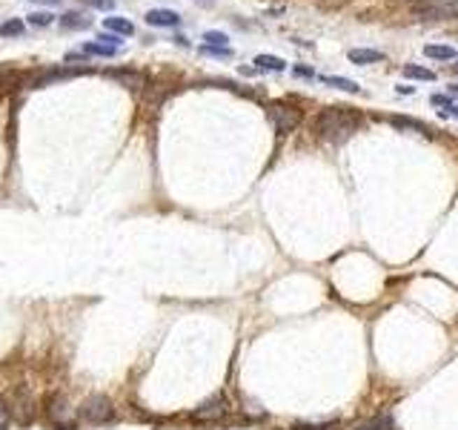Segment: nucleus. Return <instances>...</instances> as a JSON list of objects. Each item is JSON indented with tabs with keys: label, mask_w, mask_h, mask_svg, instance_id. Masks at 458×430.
Here are the masks:
<instances>
[{
	"label": "nucleus",
	"mask_w": 458,
	"mask_h": 430,
	"mask_svg": "<svg viewBox=\"0 0 458 430\" xmlns=\"http://www.w3.org/2000/svg\"><path fill=\"white\" fill-rule=\"evenodd\" d=\"M80 4H86V6H92V9H101V12L115 9V0H80Z\"/></svg>",
	"instance_id": "22"
},
{
	"label": "nucleus",
	"mask_w": 458,
	"mask_h": 430,
	"mask_svg": "<svg viewBox=\"0 0 458 430\" xmlns=\"http://www.w3.org/2000/svg\"><path fill=\"white\" fill-rule=\"evenodd\" d=\"M203 55H212V57H232V49L229 46H201Z\"/></svg>",
	"instance_id": "21"
},
{
	"label": "nucleus",
	"mask_w": 458,
	"mask_h": 430,
	"mask_svg": "<svg viewBox=\"0 0 458 430\" xmlns=\"http://www.w3.org/2000/svg\"><path fill=\"white\" fill-rule=\"evenodd\" d=\"M89 26V18L80 15V12H66L60 15V29H86Z\"/></svg>",
	"instance_id": "11"
},
{
	"label": "nucleus",
	"mask_w": 458,
	"mask_h": 430,
	"mask_svg": "<svg viewBox=\"0 0 458 430\" xmlns=\"http://www.w3.org/2000/svg\"><path fill=\"white\" fill-rule=\"evenodd\" d=\"M46 416L52 419V424L64 427V430H69V427L75 424V422H72V410H69L66 398L60 396V393H52V396H49V402H46Z\"/></svg>",
	"instance_id": "5"
},
{
	"label": "nucleus",
	"mask_w": 458,
	"mask_h": 430,
	"mask_svg": "<svg viewBox=\"0 0 458 430\" xmlns=\"http://www.w3.org/2000/svg\"><path fill=\"white\" fill-rule=\"evenodd\" d=\"M321 81L327 86H335V89H344V92H361V86L350 78H335V75H321Z\"/></svg>",
	"instance_id": "13"
},
{
	"label": "nucleus",
	"mask_w": 458,
	"mask_h": 430,
	"mask_svg": "<svg viewBox=\"0 0 458 430\" xmlns=\"http://www.w3.org/2000/svg\"><path fill=\"white\" fill-rule=\"evenodd\" d=\"M295 75H301V78H313V69H307V67H295Z\"/></svg>",
	"instance_id": "24"
},
{
	"label": "nucleus",
	"mask_w": 458,
	"mask_h": 430,
	"mask_svg": "<svg viewBox=\"0 0 458 430\" xmlns=\"http://www.w3.org/2000/svg\"><path fill=\"white\" fill-rule=\"evenodd\" d=\"M80 52H83V55H103V57H112V55H117V46H112V43H86Z\"/></svg>",
	"instance_id": "14"
},
{
	"label": "nucleus",
	"mask_w": 458,
	"mask_h": 430,
	"mask_svg": "<svg viewBox=\"0 0 458 430\" xmlns=\"http://www.w3.org/2000/svg\"><path fill=\"white\" fill-rule=\"evenodd\" d=\"M404 78H413V81H436V72L424 69V67H413V64H407V67H404Z\"/></svg>",
	"instance_id": "15"
},
{
	"label": "nucleus",
	"mask_w": 458,
	"mask_h": 430,
	"mask_svg": "<svg viewBox=\"0 0 458 430\" xmlns=\"http://www.w3.org/2000/svg\"><path fill=\"white\" fill-rule=\"evenodd\" d=\"M103 29L112 35H132L135 32V26L127 18H103Z\"/></svg>",
	"instance_id": "9"
},
{
	"label": "nucleus",
	"mask_w": 458,
	"mask_h": 430,
	"mask_svg": "<svg viewBox=\"0 0 458 430\" xmlns=\"http://www.w3.org/2000/svg\"><path fill=\"white\" fill-rule=\"evenodd\" d=\"M12 408H15V419L20 424H29V422L35 419V396H32V390H29L26 384H17L12 390Z\"/></svg>",
	"instance_id": "3"
},
{
	"label": "nucleus",
	"mask_w": 458,
	"mask_h": 430,
	"mask_svg": "<svg viewBox=\"0 0 458 430\" xmlns=\"http://www.w3.org/2000/svg\"><path fill=\"white\" fill-rule=\"evenodd\" d=\"M38 4H49V6H55V4H60V0H38Z\"/></svg>",
	"instance_id": "25"
},
{
	"label": "nucleus",
	"mask_w": 458,
	"mask_h": 430,
	"mask_svg": "<svg viewBox=\"0 0 458 430\" xmlns=\"http://www.w3.org/2000/svg\"><path fill=\"white\" fill-rule=\"evenodd\" d=\"M455 72H458V64H455Z\"/></svg>",
	"instance_id": "26"
},
{
	"label": "nucleus",
	"mask_w": 458,
	"mask_h": 430,
	"mask_svg": "<svg viewBox=\"0 0 458 430\" xmlns=\"http://www.w3.org/2000/svg\"><path fill=\"white\" fill-rule=\"evenodd\" d=\"M269 120L281 135H287L301 124V112L292 109V106H284V104H272L269 106Z\"/></svg>",
	"instance_id": "4"
},
{
	"label": "nucleus",
	"mask_w": 458,
	"mask_h": 430,
	"mask_svg": "<svg viewBox=\"0 0 458 430\" xmlns=\"http://www.w3.org/2000/svg\"><path fill=\"white\" fill-rule=\"evenodd\" d=\"M255 64H258V69H272V72H284L287 69V60L275 57V55H258Z\"/></svg>",
	"instance_id": "12"
},
{
	"label": "nucleus",
	"mask_w": 458,
	"mask_h": 430,
	"mask_svg": "<svg viewBox=\"0 0 458 430\" xmlns=\"http://www.w3.org/2000/svg\"><path fill=\"white\" fill-rule=\"evenodd\" d=\"M227 410H229L227 396H224V393H215V396H209L206 402L195 410V419H198V422H215V419H224Z\"/></svg>",
	"instance_id": "6"
},
{
	"label": "nucleus",
	"mask_w": 458,
	"mask_h": 430,
	"mask_svg": "<svg viewBox=\"0 0 458 430\" xmlns=\"http://www.w3.org/2000/svg\"><path fill=\"white\" fill-rule=\"evenodd\" d=\"M146 23L149 26H178L180 15L172 12V9H149L146 12Z\"/></svg>",
	"instance_id": "7"
},
{
	"label": "nucleus",
	"mask_w": 458,
	"mask_h": 430,
	"mask_svg": "<svg viewBox=\"0 0 458 430\" xmlns=\"http://www.w3.org/2000/svg\"><path fill=\"white\" fill-rule=\"evenodd\" d=\"M23 29H26L23 20L15 18V20H6L3 26H0V35H3V38H17V35H23Z\"/></svg>",
	"instance_id": "16"
},
{
	"label": "nucleus",
	"mask_w": 458,
	"mask_h": 430,
	"mask_svg": "<svg viewBox=\"0 0 458 430\" xmlns=\"http://www.w3.org/2000/svg\"><path fill=\"white\" fill-rule=\"evenodd\" d=\"M203 41H206V46H227V35L224 32H203Z\"/></svg>",
	"instance_id": "20"
},
{
	"label": "nucleus",
	"mask_w": 458,
	"mask_h": 430,
	"mask_svg": "<svg viewBox=\"0 0 458 430\" xmlns=\"http://www.w3.org/2000/svg\"><path fill=\"white\" fill-rule=\"evenodd\" d=\"M430 101H433V104H436V106H447V109H450V106H452V104H450V98H447V95H433V98H430Z\"/></svg>",
	"instance_id": "23"
},
{
	"label": "nucleus",
	"mask_w": 458,
	"mask_h": 430,
	"mask_svg": "<svg viewBox=\"0 0 458 430\" xmlns=\"http://www.w3.org/2000/svg\"><path fill=\"white\" fill-rule=\"evenodd\" d=\"M424 55L433 57V60H455L458 57V52L452 46H438V43H427L424 46Z\"/></svg>",
	"instance_id": "10"
},
{
	"label": "nucleus",
	"mask_w": 458,
	"mask_h": 430,
	"mask_svg": "<svg viewBox=\"0 0 458 430\" xmlns=\"http://www.w3.org/2000/svg\"><path fill=\"white\" fill-rule=\"evenodd\" d=\"M455 15H458V6H455Z\"/></svg>",
	"instance_id": "27"
},
{
	"label": "nucleus",
	"mask_w": 458,
	"mask_h": 430,
	"mask_svg": "<svg viewBox=\"0 0 458 430\" xmlns=\"http://www.w3.org/2000/svg\"><path fill=\"white\" fill-rule=\"evenodd\" d=\"M358 127H361V118L350 106H329L315 118V130L324 141H344Z\"/></svg>",
	"instance_id": "1"
},
{
	"label": "nucleus",
	"mask_w": 458,
	"mask_h": 430,
	"mask_svg": "<svg viewBox=\"0 0 458 430\" xmlns=\"http://www.w3.org/2000/svg\"><path fill=\"white\" fill-rule=\"evenodd\" d=\"M392 427H395V424H392L389 416H375L373 422H366V424L355 427V430H392Z\"/></svg>",
	"instance_id": "17"
},
{
	"label": "nucleus",
	"mask_w": 458,
	"mask_h": 430,
	"mask_svg": "<svg viewBox=\"0 0 458 430\" xmlns=\"http://www.w3.org/2000/svg\"><path fill=\"white\" fill-rule=\"evenodd\" d=\"M29 23H32V26H52V23H55V15H49V12H35V15H29Z\"/></svg>",
	"instance_id": "19"
},
{
	"label": "nucleus",
	"mask_w": 458,
	"mask_h": 430,
	"mask_svg": "<svg viewBox=\"0 0 458 430\" xmlns=\"http://www.w3.org/2000/svg\"><path fill=\"white\" fill-rule=\"evenodd\" d=\"M384 52L378 49H350V64L355 67H366V64H381Z\"/></svg>",
	"instance_id": "8"
},
{
	"label": "nucleus",
	"mask_w": 458,
	"mask_h": 430,
	"mask_svg": "<svg viewBox=\"0 0 458 430\" xmlns=\"http://www.w3.org/2000/svg\"><path fill=\"white\" fill-rule=\"evenodd\" d=\"M9 419H12V410H9V402L3 398V393H0V430L9 427Z\"/></svg>",
	"instance_id": "18"
},
{
	"label": "nucleus",
	"mask_w": 458,
	"mask_h": 430,
	"mask_svg": "<svg viewBox=\"0 0 458 430\" xmlns=\"http://www.w3.org/2000/svg\"><path fill=\"white\" fill-rule=\"evenodd\" d=\"M80 416L89 422V424H106L112 416H115V408H112V402L106 396H89L86 402H83V410H80Z\"/></svg>",
	"instance_id": "2"
}]
</instances>
